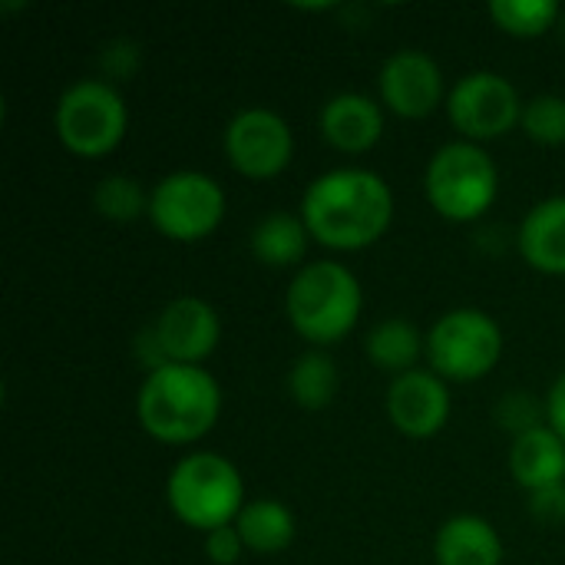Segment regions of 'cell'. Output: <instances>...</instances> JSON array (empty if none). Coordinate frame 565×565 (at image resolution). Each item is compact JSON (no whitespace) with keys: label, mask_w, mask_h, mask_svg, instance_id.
I'll return each instance as SVG.
<instances>
[{"label":"cell","mask_w":565,"mask_h":565,"mask_svg":"<svg viewBox=\"0 0 565 565\" xmlns=\"http://www.w3.org/2000/svg\"><path fill=\"white\" fill-rule=\"evenodd\" d=\"M424 351H427V341L417 331V324L407 318H384L381 324L371 328L364 341V354L371 358V364L394 377L417 371V361L424 358Z\"/></svg>","instance_id":"cell-20"},{"label":"cell","mask_w":565,"mask_h":565,"mask_svg":"<svg viewBox=\"0 0 565 565\" xmlns=\"http://www.w3.org/2000/svg\"><path fill=\"white\" fill-rule=\"evenodd\" d=\"M291 126L268 106H248L225 126V159L245 179H275L291 166Z\"/></svg>","instance_id":"cell-10"},{"label":"cell","mask_w":565,"mask_h":565,"mask_svg":"<svg viewBox=\"0 0 565 565\" xmlns=\"http://www.w3.org/2000/svg\"><path fill=\"white\" fill-rule=\"evenodd\" d=\"M93 205L109 222H136L149 215V192L129 175H106L93 192Z\"/></svg>","instance_id":"cell-23"},{"label":"cell","mask_w":565,"mask_h":565,"mask_svg":"<svg viewBox=\"0 0 565 565\" xmlns=\"http://www.w3.org/2000/svg\"><path fill=\"white\" fill-rule=\"evenodd\" d=\"M510 470L530 493L565 483V440L546 424L516 434L510 450Z\"/></svg>","instance_id":"cell-16"},{"label":"cell","mask_w":565,"mask_h":565,"mask_svg":"<svg viewBox=\"0 0 565 565\" xmlns=\"http://www.w3.org/2000/svg\"><path fill=\"white\" fill-rule=\"evenodd\" d=\"M321 136L338 152H367L384 136V113L364 93H338L321 106Z\"/></svg>","instance_id":"cell-14"},{"label":"cell","mask_w":565,"mask_h":565,"mask_svg":"<svg viewBox=\"0 0 565 565\" xmlns=\"http://www.w3.org/2000/svg\"><path fill=\"white\" fill-rule=\"evenodd\" d=\"M149 348L156 354V367L159 364H195L202 367L205 358L215 354L218 338H222V324L218 315L209 301L202 298H175L162 308V315L156 318V324L149 328Z\"/></svg>","instance_id":"cell-11"},{"label":"cell","mask_w":565,"mask_h":565,"mask_svg":"<svg viewBox=\"0 0 565 565\" xmlns=\"http://www.w3.org/2000/svg\"><path fill=\"white\" fill-rule=\"evenodd\" d=\"M503 358V328L480 308L447 311L427 334L430 371L444 381L470 384L497 371Z\"/></svg>","instance_id":"cell-7"},{"label":"cell","mask_w":565,"mask_h":565,"mask_svg":"<svg viewBox=\"0 0 565 565\" xmlns=\"http://www.w3.org/2000/svg\"><path fill=\"white\" fill-rule=\"evenodd\" d=\"M530 510L533 516H540L543 523H563L565 520V483L559 487H550V490H540V493H530Z\"/></svg>","instance_id":"cell-26"},{"label":"cell","mask_w":565,"mask_h":565,"mask_svg":"<svg viewBox=\"0 0 565 565\" xmlns=\"http://www.w3.org/2000/svg\"><path fill=\"white\" fill-rule=\"evenodd\" d=\"M53 126L66 152L79 159H103L126 139L129 109L109 79H76L63 89L53 109Z\"/></svg>","instance_id":"cell-6"},{"label":"cell","mask_w":565,"mask_h":565,"mask_svg":"<svg viewBox=\"0 0 565 565\" xmlns=\"http://www.w3.org/2000/svg\"><path fill=\"white\" fill-rule=\"evenodd\" d=\"M450 387L434 371L417 367L394 377L387 387V417L411 440L437 437L450 420Z\"/></svg>","instance_id":"cell-13"},{"label":"cell","mask_w":565,"mask_h":565,"mask_svg":"<svg viewBox=\"0 0 565 565\" xmlns=\"http://www.w3.org/2000/svg\"><path fill=\"white\" fill-rule=\"evenodd\" d=\"M490 17L503 33L533 40L553 30V23L559 20V3L556 0H493Z\"/></svg>","instance_id":"cell-22"},{"label":"cell","mask_w":565,"mask_h":565,"mask_svg":"<svg viewBox=\"0 0 565 565\" xmlns=\"http://www.w3.org/2000/svg\"><path fill=\"white\" fill-rule=\"evenodd\" d=\"M235 530L248 553L278 556L295 543V513L281 500H252L235 520Z\"/></svg>","instance_id":"cell-18"},{"label":"cell","mask_w":565,"mask_h":565,"mask_svg":"<svg viewBox=\"0 0 565 565\" xmlns=\"http://www.w3.org/2000/svg\"><path fill=\"white\" fill-rule=\"evenodd\" d=\"M364 308L361 281L341 262L301 265L285 295V315L291 328L315 348L344 341Z\"/></svg>","instance_id":"cell-3"},{"label":"cell","mask_w":565,"mask_h":565,"mask_svg":"<svg viewBox=\"0 0 565 565\" xmlns=\"http://www.w3.org/2000/svg\"><path fill=\"white\" fill-rule=\"evenodd\" d=\"M523 132L533 142L543 146H563L565 142V96L543 93L523 106Z\"/></svg>","instance_id":"cell-24"},{"label":"cell","mask_w":565,"mask_h":565,"mask_svg":"<svg viewBox=\"0 0 565 565\" xmlns=\"http://www.w3.org/2000/svg\"><path fill=\"white\" fill-rule=\"evenodd\" d=\"M437 565H503V540L483 516H450L434 540Z\"/></svg>","instance_id":"cell-17"},{"label":"cell","mask_w":565,"mask_h":565,"mask_svg":"<svg viewBox=\"0 0 565 565\" xmlns=\"http://www.w3.org/2000/svg\"><path fill=\"white\" fill-rule=\"evenodd\" d=\"M523 99L516 86L493 70L460 76L447 96V116L467 142H490L523 122Z\"/></svg>","instance_id":"cell-9"},{"label":"cell","mask_w":565,"mask_h":565,"mask_svg":"<svg viewBox=\"0 0 565 565\" xmlns=\"http://www.w3.org/2000/svg\"><path fill=\"white\" fill-rule=\"evenodd\" d=\"M166 500L179 523L199 533H212L238 520L245 510V483L228 457L199 450L185 454L172 467L166 480Z\"/></svg>","instance_id":"cell-4"},{"label":"cell","mask_w":565,"mask_h":565,"mask_svg":"<svg viewBox=\"0 0 565 565\" xmlns=\"http://www.w3.org/2000/svg\"><path fill=\"white\" fill-rule=\"evenodd\" d=\"M301 218L318 245L361 252L387 235L394 222V192L371 169H331L308 185Z\"/></svg>","instance_id":"cell-1"},{"label":"cell","mask_w":565,"mask_h":565,"mask_svg":"<svg viewBox=\"0 0 565 565\" xmlns=\"http://www.w3.org/2000/svg\"><path fill=\"white\" fill-rule=\"evenodd\" d=\"M146 218L169 242L192 245L209 238L222 225L225 192L212 175L195 169H179L152 185Z\"/></svg>","instance_id":"cell-8"},{"label":"cell","mask_w":565,"mask_h":565,"mask_svg":"<svg viewBox=\"0 0 565 565\" xmlns=\"http://www.w3.org/2000/svg\"><path fill=\"white\" fill-rule=\"evenodd\" d=\"M543 417H546V427H553V430L565 440V371L553 381V387H550V394H546Z\"/></svg>","instance_id":"cell-27"},{"label":"cell","mask_w":565,"mask_h":565,"mask_svg":"<svg viewBox=\"0 0 565 565\" xmlns=\"http://www.w3.org/2000/svg\"><path fill=\"white\" fill-rule=\"evenodd\" d=\"M338 387H341L338 364L321 348L305 351L291 364V371H288V394L305 411H324V407H331V401L338 397Z\"/></svg>","instance_id":"cell-21"},{"label":"cell","mask_w":565,"mask_h":565,"mask_svg":"<svg viewBox=\"0 0 565 565\" xmlns=\"http://www.w3.org/2000/svg\"><path fill=\"white\" fill-rule=\"evenodd\" d=\"M136 414L142 430L172 447H185L212 434L222 414L218 381L195 364H159L146 374Z\"/></svg>","instance_id":"cell-2"},{"label":"cell","mask_w":565,"mask_h":565,"mask_svg":"<svg viewBox=\"0 0 565 565\" xmlns=\"http://www.w3.org/2000/svg\"><path fill=\"white\" fill-rule=\"evenodd\" d=\"M424 189L440 218L477 222L497 202L500 172L483 146L457 139L434 152L424 172Z\"/></svg>","instance_id":"cell-5"},{"label":"cell","mask_w":565,"mask_h":565,"mask_svg":"<svg viewBox=\"0 0 565 565\" xmlns=\"http://www.w3.org/2000/svg\"><path fill=\"white\" fill-rule=\"evenodd\" d=\"M311 232L301 215L271 212L252 228V255L265 268H291L305 258Z\"/></svg>","instance_id":"cell-19"},{"label":"cell","mask_w":565,"mask_h":565,"mask_svg":"<svg viewBox=\"0 0 565 565\" xmlns=\"http://www.w3.org/2000/svg\"><path fill=\"white\" fill-rule=\"evenodd\" d=\"M516 245L523 262L540 275H565V195H553L526 212Z\"/></svg>","instance_id":"cell-15"},{"label":"cell","mask_w":565,"mask_h":565,"mask_svg":"<svg viewBox=\"0 0 565 565\" xmlns=\"http://www.w3.org/2000/svg\"><path fill=\"white\" fill-rule=\"evenodd\" d=\"M242 553H245V543H242L235 523L205 533V556L212 565H235L242 559Z\"/></svg>","instance_id":"cell-25"},{"label":"cell","mask_w":565,"mask_h":565,"mask_svg":"<svg viewBox=\"0 0 565 565\" xmlns=\"http://www.w3.org/2000/svg\"><path fill=\"white\" fill-rule=\"evenodd\" d=\"M447 96L444 70L424 50H397L381 66V99L401 119H427Z\"/></svg>","instance_id":"cell-12"}]
</instances>
